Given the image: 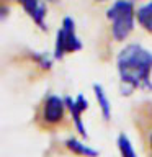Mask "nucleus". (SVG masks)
Masks as SVG:
<instances>
[{
    "label": "nucleus",
    "instance_id": "f257e3e1",
    "mask_svg": "<svg viewBox=\"0 0 152 157\" xmlns=\"http://www.w3.org/2000/svg\"><path fill=\"white\" fill-rule=\"evenodd\" d=\"M116 67L121 83L132 88L150 90L152 54L141 44H129L118 54Z\"/></svg>",
    "mask_w": 152,
    "mask_h": 157
},
{
    "label": "nucleus",
    "instance_id": "f03ea898",
    "mask_svg": "<svg viewBox=\"0 0 152 157\" xmlns=\"http://www.w3.org/2000/svg\"><path fill=\"white\" fill-rule=\"evenodd\" d=\"M111 21V34L116 41H124L134 28L136 12L129 0H116L106 12Z\"/></svg>",
    "mask_w": 152,
    "mask_h": 157
},
{
    "label": "nucleus",
    "instance_id": "7ed1b4c3",
    "mask_svg": "<svg viewBox=\"0 0 152 157\" xmlns=\"http://www.w3.org/2000/svg\"><path fill=\"white\" fill-rule=\"evenodd\" d=\"M66 100L57 95H48L38 108V124L43 129H56L66 120Z\"/></svg>",
    "mask_w": 152,
    "mask_h": 157
},
{
    "label": "nucleus",
    "instance_id": "20e7f679",
    "mask_svg": "<svg viewBox=\"0 0 152 157\" xmlns=\"http://www.w3.org/2000/svg\"><path fill=\"white\" fill-rule=\"evenodd\" d=\"M82 49V43L75 34V23L70 17L62 20V26L59 28L56 36V48H54V57L62 59L66 54L75 52Z\"/></svg>",
    "mask_w": 152,
    "mask_h": 157
},
{
    "label": "nucleus",
    "instance_id": "39448f33",
    "mask_svg": "<svg viewBox=\"0 0 152 157\" xmlns=\"http://www.w3.org/2000/svg\"><path fill=\"white\" fill-rule=\"evenodd\" d=\"M66 105H67V110L70 113L74 123H75V128L78 129V132H80V136L87 137L88 134H87V129H85V126H83V120H82V113L88 108L87 98L83 95H78L75 98L66 97Z\"/></svg>",
    "mask_w": 152,
    "mask_h": 157
},
{
    "label": "nucleus",
    "instance_id": "423d86ee",
    "mask_svg": "<svg viewBox=\"0 0 152 157\" xmlns=\"http://www.w3.org/2000/svg\"><path fill=\"white\" fill-rule=\"evenodd\" d=\"M17 2L26 10V13L33 18V21L46 31V7L41 0H17Z\"/></svg>",
    "mask_w": 152,
    "mask_h": 157
},
{
    "label": "nucleus",
    "instance_id": "0eeeda50",
    "mask_svg": "<svg viewBox=\"0 0 152 157\" xmlns=\"http://www.w3.org/2000/svg\"><path fill=\"white\" fill-rule=\"evenodd\" d=\"M66 146L74 152V154H77L80 157H98V151L97 149H93V147L83 144V142L78 141V139H74V137L67 139Z\"/></svg>",
    "mask_w": 152,
    "mask_h": 157
},
{
    "label": "nucleus",
    "instance_id": "6e6552de",
    "mask_svg": "<svg viewBox=\"0 0 152 157\" xmlns=\"http://www.w3.org/2000/svg\"><path fill=\"white\" fill-rule=\"evenodd\" d=\"M93 92H95V98H97L98 105H100V110L103 113V118L106 121H110L111 120V105H110V100H108L105 90H103V87L95 83L93 85Z\"/></svg>",
    "mask_w": 152,
    "mask_h": 157
},
{
    "label": "nucleus",
    "instance_id": "1a4fd4ad",
    "mask_svg": "<svg viewBox=\"0 0 152 157\" xmlns=\"http://www.w3.org/2000/svg\"><path fill=\"white\" fill-rule=\"evenodd\" d=\"M136 20L146 31L152 33V0L147 2L146 5H142L136 12Z\"/></svg>",
    "mask_w": 152,
    "mask_h": 157
},
{
    "label": "nucleus",
    "instance_id": "9d476101",
    "mask_svg": "<svg viewBox=\"0 0 152 157\" xmlns=\"http://www.w3.org/2000/svg\"><path fill=\"white\" fill-rule=\"evenodd\" d=\"M116 146H118V149H120V152H121V157H137L134 147H132L129 137H127L126 134H120V136H118Z\"/></svg>",
    "mask_w": 152,
    "mask_h": 157
},
{
    "label": "nucleus",
    "instance_id": "9b49d317",
    "mask_svg": "<svg viewBox=\"0 0 152 157\" xmlns=\"http://www.w3.org/2000/svg\"><path fill=\"white\" fill-rule=\"evenodd\" d=\"M147 149H149V157H152V129L149 132V137H147Z\"/></svg>",
    "mask_w": 152,
    "mask_h": 157
},
{
    "label": "nucleus",
    "instance_id": "f8f14e48",
    "mask_svg": "<svg viewBox=\"0 0 152 157\" xmlns=\"http://www.w3.org/2000/svg\"><path fill=\"white\" fill-rule=\"evenodd\" d=\"M98 2H105V0H98Z\"/></svg>",
    "mask_w": 152,
    "mask_h": 157
}]
</instances>
